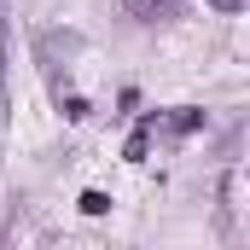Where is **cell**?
Here are the masks:
<instances>
[{
  "instance_id": "cell-6",
  "label": "cell",
  "mask_w": 250,
  "mask_h": 250,
  "mask_svg": "<svg viewBox=\"0 0 250 250\" xmlns=\"http://www.w3.org/2000/svg\"><path fill=\"white\" fill-rule=\"evenodd\" d=\"M215 12H245V0H209Z\"/></svg>"
},
{
  "instance_id": "cell-1",
  "label": "cell",
  "mask_w": 250,
  "mask_h": 250,
  "mask_svg": "<svg viewBox=\"0 0 250 250\" xmlns=\"http://www.w3.org/2000/svg\"><path fill=\"white\" fill-rule=\"evenodd\" d=\"M192 128H204V111H192V105H181V111H157V117H146V134H151V140H187Z\"/></svg>"
},
{
  "instance_id": "cell-4",
  "label": "cell",
  "mask_w": 250,
  "mask_h": 250,
  "mask_svg": "<svg viewBox=\"0 0 250 250\" xmlns=\"http://www.w3.org/2000/svg\"><path fill=\"white\" fill-rule=\"evenodd\" d=\"M59 105H64V117H70V123H82V117H87V99H82V93H64Z\"/></svg>"
},
{
  "instance_id": "cell-5",
  "label": "cell",
  "mask_w": 250,
  "mask_h": 250,
  "mask_svg": "<svg viewBox=\"0 0 250 250\" xmlns=\"http://www.w3.org/2000/svg\"><path fill=\"white\" fill-rule=\"evenodd\" d=\"M128 6H134V12H140V18H157V12H169V6H163V0H128Z\"/></svg>"
},
{
  "instance_id": "cell-2",
  "label": "cell",
  "mask_w": 250,
  "mask_h": 250,
  "mask_svg": "<svg viewBox=\"0 0 250 250\" xmlns=\"http://www.w3.org/2000/svg\"><path fill=\"white\" fill-rule=\"evenodd\" d=\"M151 157V134H146V123L134 128V140H128V163H146Z\"/></svg>"
},
{
  "instance_id": "cell-3",
  "label": "cell",
  "mask_w": 250,
  "mask_h": 250,
  "mask_svg": "<svg viewBox=\"0 0 250 250\" xmlns=\"http://www.w3.org/2000/svg\"><path fill=\"white\" fill-rule=\"evenodd\" d=\"M105 209H111L105 192H82V215H105Z\"/></svg>"
},
{
  "instance_id": "cell-7",
  "label": "cell",
  "mask_w": 250,
  "mask_h": 250,
  "mask_svg": "<svg viewBox=\"0 0 250 250\" xmlns=\"http://www.w3.org/2000/svg\"><path fill=\"white\" fill-rule=\"evenodd\" d=\"M0 70H6V64H0Z\"/></svg>"
}]
</instances>
